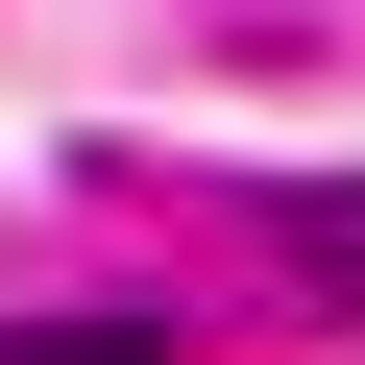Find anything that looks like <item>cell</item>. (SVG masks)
Wrapping results in <instances>:
<instances>
[{
	"mask_svg": "<svg viewBox=\"0 0 365 365\" xmlns=\"http://www.w3.org/2000/svg\"><path fill=\"white\" fill-rule=\"evenodd\" d=\"M268 244H292L317 292H365V170H292V195H268Z\"/></svg>",
	"mask_w": 365,
	"mask_h": 365,
	"instance_id": "6da1fadb",
	"label": "cell"
},
{
	"mask_svg": "<svg viewBox=\"0 0 365 365\" xmlns=\"http://www.w3.org/2000/svg\"><path fill=\"white\" fill-rule=\"evenodd\" d=\"M0 365H170V317H25Z\"/></svg>",
	"mask_w": 365,
	"mask_h": 365,
	"instance_id": "7a4b0ae2",
	"label": "cell"
}]
</instances>
